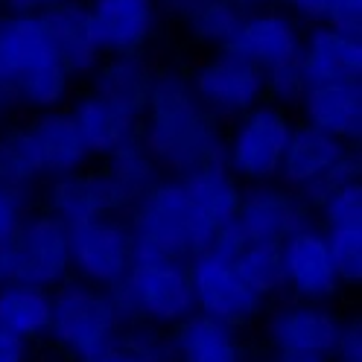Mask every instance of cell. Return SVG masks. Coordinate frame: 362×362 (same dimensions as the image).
Instances as JSON below:
<instances>
[{
	"instance_id": "obj_23",
	"label": "cell",
	"mask_w": 362,
	"mask_h": 362,
	"mask_svg": "<svg viewBox=\"0 0 362 362\" xmlns=\"http://www.w3.org/2000/svg\"><path fill=\"white\" fill-rule=\"evenodd\" d=\"M44 27H47L59 62L76 82H85L97 71V64L103 62V50L97 47V38L94 30H90L82 0H67V4L47 12L44 15Z\"/></svg>"
},
{
	"instance_id": "obj_21",
	"label": "cell",
	"mask_w": 362,
	"mask_h": 362,
	"mask_svg": "<svg viewBox=\"0 0 362 362\" xmlns=\"http://www.w3.org/2000/svg\"><path fill=\"white\" fill-rule=\"evenodd\" d=\"M214 252L228 257L243 284L255 292L260 301L278 296L284 289V260H281V243L266 240H248L237 231V225H228L216 234Z\"/></svg>"
},
{
	"instance_id": "obj_24",
	"label": "cell",
	"mask_w": 362,
	"mask_h": 362,
	"mask_svg": "<svg viewBox=\"0 0 362 362\" xmlns=\"http://www.w3.org/2000/svg\"><path fill=\"white\" fill-rule=\"evenodd\" d=\"M181 185H185L193 208L205 216V222L216 234L225 231L228 225H234L237 211H240L243 181H237L222 161L193 170L190 175L181 178Z\"/></svg>"
},
{
	"instance_id": "obj_22",
	"label": "cell",
	"mask_w": 362,
	"mask_h": 362,
	"mask_svg": "<svg viewBox=\"0 0 362 362\" xmlns=\"http://www.w3.org/2000/svg\"><path fill=\"white\" fill-rule=\"evenodd\" d=\"M155 76H158V67L146 53H123V56H103L97 71L85 82H88V90H94L97 97L141 117L149 103Z\"/></svg>"
},
{
	"instance_id": "obj_35",
	"label": "cell",
	"mask_w": 362,
	"mask_h": 362,
	"mask_svg": "<svg viewBox=\"0 0 362 362\" xmlns=\"http://www.w3.org/2000/svg\"><path fill=\"white\" fill-rule=\"evenodd\" d=\"M333 362H362V325L359 319H345L339 330Z\"/></svg>"
},
{
	"instance_id": "obj_26",
	"label": "cell",
	"mask_w": 362,
	"mask_h": 362,
	"mask_svg": "<svg viewBox=\"0 0 362 362\" xmlns=\"http://www.w3.org/2000/svg\"><path fill=\"white\" fill-rule=\"evenodd\" d=\"M53 292L27 284H0V330L24 342L47 336Z\"/></svg>"
},
{
	"instance_id": "obj_41",
	"label": "cell",
	"mask_w": 362,
	"mask_h": 362,
	"mask_svg": "<svg viewBox=\"0 0 362 362\" xmlns=\"http://www.w3.org/2000/svg\"><path fill=\"white\" fill-rule=\"evenodd\" d=\"M240 12H255V9H269V6H281V0H231Z\"/></svg>"
},
{
	"instance_id": "obj_1",
	"label": "cell",
	"mask_w": 362,
	"mask_h": 362,
	"mask_svg": "<svg viewBox=\"0 0 362 362\" xmlns=\"http://www.w3.org/2000/svg\"><path fill=\"white\" fill-rule=\"evenodd\" d=\"M225 123L202 105L181 67H158L149 103L141 115L138 144L167 178L222 161Z\"/></svg>"
},
{
	"instance_id": "obj_5",
	"label": "cell",
	"mask_w": 362,
	"mask_h": 362,
	"mask_svg": "<svg viewBox=\"0 0 362 362\" xmlns=\"http://www.w3.org/2000/svg\"><path fill=\"white\" fill-rule=\"evenodd\" d=\"M354 178H359L356 146H348L325 132L296 123L275 181L289 187L313 214L336 187L348 185Z\"/></svg>"
},
{
	"instance_id": "obj_20",
	"label": "cell",
	"mask_w": 362,
	"mask_h": 362,
	"mask_svg": "<svg viewBox=\"0 0 362 362\" xmlns=\"http://www.w3.org/2000/svg\"><path fill=\"white\" fill-rule=\"evenodd\" d=\"M298 59L310 85L362 79V35L342 33L327 24L304 27Z\"/></svg>"
},
{
	"instance_id": "obj_10",
	"label": "cell",
	"mask_w": 362,
	"mask_h": 362,
	"mask_svg": "<svg viewBox=\"0 0 362 362\" xmlns=\"http://www.w3.org/2000/svg\"><path fill=\"white\" fill-rule=\"evenodd\" d=\"M187 272H190L196 313L205 315V319L237 327V325L252 322L266 304L243 284L231 260L216 255L214 248L187 260Z\"/></svg>"
},
{
	"instance_id": "obj_13",
	"label": "cell",
	"mask_w": 362,
	"mask_h": 362,
	"mask_svg": "<svg viewBox=\"0 0 362 362\" xmlns=\"http://www.w3.org/2000/svg\"><path fill=\"white\" fill-rule=\"evenodd\" d=\"M38 190L44 211L67 228L100 216H126L120 196L111 187L103 167H85L59 178H47Z\"/></svg>"
},
{
	"instance_id": "obj_16",
	"label": "cell",
	"mask_w": 362,
	"mask_h": 362,
	"mask_svg": "<svg viewBox=\"0 0 362 362\" xmlns=\"http://www.w3.org/2000/svg\"><path fill=\"white\" fill-rule=\"evenodd\" d=\"M301 38L304 27L281 6L243 12L234 41L228 47L248 59L260 71H272L278 64H286L301 56Z\"/></svg>"
},
{
	"instance_id": "obj_3",
	"label": "cell",
	"mask_w": 362,
	"mask_h": 362,
	"mask_svg": "<svg viewBox=\"0 0 362 362\" xmlns=\"http://www.w3.org/2000/svg\"><path fill=\"white\" fill-rule=\"evenodd\" d=\"M126 327L129 322L111 289L88 286L76 278L53 289L47 336L76 362H97L111 354Z\"/></svg>"
},
{
	"instance_id": "obj_19",
	"label": "cell",
	"mask_w": 362,
	"mask_h": 362,
	"mask_svg": "<svg viewBox=\"0 0 362 362\" xmlns=\"http://www.w3.org/2000/svg\"><path fill=\"white\" fill-rule=\"evenodd\" d=\"M67 108H71V115H74L94 161H105V158H111L115 152L138 144L141 117L115 105V103L103 100V97H97L94 90L74 94Z\"/></svg>"
},
{
	"instance_id": "obj_8",
	"label": "cell",
	"mask_w": 362,
	"mask_h": 362,
	"mask_svg": "<svg viewBox=\"0 0 362 362\" xmlns=\"http://www.w3.org/2000/svg\"><path fill=\"white\" fill-rule=\"evenodd\" d=\"M187 76L202 105L225 126L266 100L263 71L231 47L205 53L187 71Z\"/></svg>"
},
{
	"instance_id": "obj_39",
	"label": "cell",
	"mask_w": 362,
	"mask_h": 362,
	"mask_svg": "<svg viewBox=\"0 0 362 362\" xmlns=\"http://www.w3.org/2000/svg\"><path fill=\"white\" fill-rule=\"evenodd\" d=\"M0 362H30V342L0 330Z\"/></svg>"
},
{
	"instance_id": "obj_30",
	"label": "cell",
	"mask_w": 362,
	"mask_h": 362,
	"mask_svg": "<svg viewBox=\"0 0 362 362\" xmlns=\"http://www.w3.org/2000/svg\"><path fill=\"white\" fill-rule=\"evenodd\" d=\"M313 214L322 219V231L362 228V178H354L348 185L336 187Z\"/></svg>"
},
{
	"instance_id": "obj_34",
	"label": "cell",
	"mask_w": 362,
	"mask_h": 362,
	"mask_svg": "<svg viewBox=\"0 0 362 362\" xmlns=\"http://www.w3.org/2000/svg\"><path fill=\"white\" fill-rule=\"evenodd\" d=\"M333 0H281V9L289 12L301 27H315L327 24Z\"/></svg>"
},
{
	"instance_id": "obj_9",
	"label": "cell",
	"mask_w": 362,
	"mask_h": 362,
	"mask_svg": "<svg viewBox=\"0 0 362 362\" xmlns=\"http://www.w3.org/2000/svg\"><path fill=\"white\" fill-rule=\"evenodd\" d=\"M71 245V278L97 286L117 289L134 263V240L126 216H100L67 228Z\"/></svg>"
},
{
	"instance_id": "obj_12",
	"label": "cell",
	"mask_w": 362,
	"mask_h": 362,
	"mask_svg": "<svg viewBox=\"0 0 362 362\" xmlns=\"http://www.w3.org/2000/svg\"><path fill=\"white\" fill-rule=\"evenodd\" d=\"M281 260H284V289H289L298 301L325 304L342 289L325 231L315 222L301 225L298 231H292L281 243Z\"/></svg>"
},
{
	"instance_id": "obj_40",
	"label": "cell",
	"mask_w": 362,
	"mask_h": 362,
	"mask_svg": "<svg viewBox=\"0 0 362 362\" xmlns=\"http://www.w3.org/2000/svg\"><path fill=\"white\" fill-rule=\"evenodd\" d=\"M97 362H146V359H141L138 354H132V351H126V348H115L111 354H105V356H100Z\"/></svg>"
},
{
	"instance_id": "obj_27",
	"label": "cell",
	"mask_w": 362,
	"mask_h": 362,
	"mask_svg": "<svg viewBox=\"0 0 362 362\" xmlns=\"http://www.w3.org/2000/svg\"><path fill=\"white\" fill-rule=\"evenodd\" d=\"M44 185L35 146L24 123L0 126V187L33 196Z\"/></svg>"
},
{
	"instance_id": "obj_29",
	"label": "cell",
	"mask_w": 362,
	"mask_h": 362,
	"mask_svg": "<svg viewBox=\"0 0 362 362\" xmlns=\"http://www.w3.org/2000/svg\"><path fill=\"white\" fill-rule=\"evenodd\" d=\"M240 18H243V12L231 0H205V4H199L193 12L181 18L178 24L193 44H199L205 53H211V50L228 47L234 41Z\"/></svg>"
},
{
	"instance_id": "obj_32",
	"label": "cell",
	"mask_w": 362,
	"mask_h": 362,
	"mask_svg": "<svg viewBox=\"0 0 362 362\" xmlns=\"http://www.w3.org/2000/svg\"><path fill=\"white\" fill-rule=\"evenodd\" d=\"M266 79V100L275 103L286 111L298 108L304 90H307V76H304V67H301V59H292L286 64H278L272 71L263 74Z\"/></svg>"
},
{
	"instance_id": "obj_36",
	"label": "cell",
	"mask_w": 362,
	"mask_h": 362,
	"mask_svg": "<svg viewBox=\"0 0 362 362\" xmlns=\"http://www.w3.org/2000/svg\"><path fill=\"white\" fill-rule=\"evenodd\" d=\"M327 27L362 35V0H333Z\"/></svg>"
},
{
	"instance_id": "obj_4",
	"label": "cell",
	"mask_w": 362,
	"mask_h": 362,
	"mask_svg": "<svg viewBox=\"0 0 362 362\" xmlns=\"http://www.w3.org/2000/svg\"><path fill=\"white\" fill-rule=\"evenodd\" d=\"M117 304L126 322L146 327H178L196 313L190 272L185 260L161 255H134L129 275L117 289Z\"/></svg>"
},
{
	"instance_id": "obj_42",
	"label": "cell",
	"mask_w": 362,
	"mask_h": 362,
	"mask_svg": "<svg viewBox=\"0 0 362 362\" xmlns=\"http://www.w3.org/2000/svg\"><path fill=\"white\" fill-rule=\"evenodd\" d=\"M275 362H330L322 356H301V354H275Z\"/></svg>"
},
{
	"instance_id": "obj_18",
	"label": "cell",
	"mask_w": 362,
	"mask_h": 362,
	"mask_svg": "<svg viewBox=\"0 0 362 362\" xmlns=\"http://www.w3.org/2000/svg\"><path fill=\"white\" fill-rule=\"evenodd\" d=\"M24 126H27L30 141L35 146L44 181L85 170V167L94 164V158L88 152V144H85L82 132L71 115V108L41 111V115H33Z\"/></svg>"
},
{
	"instance_id": "obj_11",
	"label": "cell",
	"mask_w": 362,
	"mask_h": 362,
	"mask_svg": "<svg viewBox=\"0 0 362 362\" xmlns=\"http://www.w3.org/2000/svg\"><path fill=\"white\" fill-rule=\"evenodd\" d=\"M342 319L327 304H313L292 298L275 307L266 319V339L275 354L322 356L333 362Z\"/></svg>"
},
{
	"instance_id": "obj_7",
	"label": "cell",
	"mask_w": 362,
	"mask_h": 362,
	"mask_svg": "<svg viewBox=\"0 0 362 362\" xmlns=\"http://www.w3.org/2000/svg\"><path fill=\"white\" fill-rule=\"evenodd\" d=\"M71 281L67 225L47 211H30L15 240L0 248V284H27L53 292Z\"/></svg>"
},
{
	"instance_id": "obj_28",
	"label": "cell",
	"mask_w": 362,
	"mask_h": 362,
	"mask_svg": "<svg viewBox=\"0 0 362 362\" xmlns=\"http://www.w3.org/2000/svg\"><path fill=\"white\" fill-rule=\"evenodd\" d=\"M103 170L111 181V187H115V193L120 196V205L126 214L132 211V205H138L158 181L167 178L155 167V161L146 155V149L141 144H132V146L115 152L111 158H105Z\"/></svg>"
},
{
	"instance_id": "obj_37",
	"label": "cell",
	"mask_w": 362,
	"mask_h": 362,
	"mask_svg": "<svg viewBox=\"0 0 362 362\" xmlns=\"http://www.w3.org/2000/svg\"><path fill=\"white\" fill-rule=\"evenodd\" d=\"M62 4H67V0H0V12L44 18L47 12H53L56 6H62Z\"/></svg>"
},
{
	"instance_id": "obj_38",
	"label": "cell",
	"mask_w": 362,
	"mask_h": 362,
	"mask_svg": "<svg viewBox=\"0 0 362 362\" xmlns=\"http://www.w3.org/2000/svg\"><path fill=\"white\" fill-rule=\"evenodd\" d=\"M21 115H24V111H21V100H18L15 85L9 79H0V126L18 123Z\"/></svg>"
},
{
	"instance_id": "obj_17",
	"label": "cell",
	"mask_w": 362,
	"mask_h": 362,
	"mask_svg": "<svg viewBox=\"0 0 362 362\" xmlns=\"http://www.w3.org/2000/svg\"><path fill=\"white\" fill-rule=\"evenodd\" d=\"M296 111L298 123L356 146L362 141V79L307 85Z\"/></svg>"
},
{
	"instance_id": "obj_15",
	"label": "cell",
	"mask_w": 362,
	"mask_h": 362,
	"mask_svg": "<svg viewBox=\"0 0 362 362\" xmlns=\"http://www.w3.org/2000/svg\"><path fill=\"white\" fill-rule=\"evenodd\" d=\"M313 222L310 208L284 187L281 181H260V185H243L240 211H237V231L248 240L284 243L292 231Z\"/></svg>"
},
{
	"instance_id": "obj_25",
	"label": "cell",
	"mask_w": 362,
	"mask_h": 362,
	"mask_svg": "<svg viewBox=\"0 0 362 362\" xmlns=\"http://www.w3.org/2000/svg\"><path fill=\"white\" fill-rule=\"evenodd\" d=\"M175 362H243V348L228 325L193 313L170 339Z\"/></svg>"
},
{
	"instance_id": "obj_2",
	"label": "cell",
	"mask_w": 362,
	"mask_h": 362,
	"mask_svg": "<svg viewBox=\"0 0 362 362\" xmlns=\"http://www.w3.org/2000/svg\"><path fill=\"white\" fill-rule=\"evenodd\" d=\"M126 222L134 255H161L187 263L216 240V231L193 208L181 178H161L138 205H132Z\"/></svg>"
},
{
	"instance_id": "obj_31",
	"label": "cell",
	"mask_w": 362,
	"mask_h": 362,
	"mask_svg": "<svg viewBox=\"0 0 362 362\" xmlns=\"http://www.w3.org/2000/svg\"><path fill=\"white\" fill-rule=\"evenodd\" d=\"M336 275L342 284L362 281V228H330L325 231Z\"/></svg>"
},
{
	"instance_id": "obj_14",
	"label": "cell",
	"mask_w": 362,
	"mask_h": 362,
	"mask_svg": "<svg viewBox=\"0 0 362 362\" xmlns=\"http://www.w3.org/2000/svg\"><path fill=\"white\" fill-rule=\"evenodd\" d=\"M103 56L146 53L158 33V0H82Z\"/></svg>"
},
{
	"instance_id": "obj_6",
	"label": "cell",
	"mask_w": 362,
	"mask_h": 362,
	"mask_svg": "<svg viewBox=\"0 0 362 362\" xmlns=\"http://www.w3.org/2000/svg\"><path fill=\"white\" fill-rule=\"evenodd\" d=\"M296 123L292 111L263 100L225 126L222 164L243 185L275 181Z\"/></svg>"
},
{
	"instance_id": "obj_33",
	"label": "cell",
	"mask_w": 362,
	"mask_h": 362,
	"mask_svg": "<svg viewBox=\"0 0 362 362\" xmlns=\"http://www.w3.org/2000/svg\"><path fill=\"white\" fill-rule=\"evenodd\" d=\"M30 202L33 196L0 187V248H6L15 240L18 228L30 216Z\"/></svg>"
}]
</instances>
